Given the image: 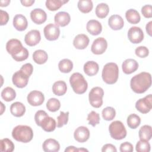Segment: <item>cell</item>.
<instances>
[{
  "label": "cell",
  "instance_id": "6da1fadb",
  "mask_svg": "<svg viewBox=\"0 0 152 152\" xmlns=\"http://www.w3.org/2000/svg\"><path fill=\"white\" fill-rule=\"evenodd\" d=\"M151 85V76L149 72H142L134 75L130 81L131 89L136 93L145 92Z\"/></svg>",
  "mask_w": 152,
  "mask_h": 152
},
{
  "label": "cell",
  "instance_id": "7a4b0ae2",
  "mask_svg": "<svg viewBox=\"0 0 152 152\" xmlns=\"http://www.w3.org/2000/svg\"><path fill=\"white\" fill-rule=\"evenodd\" d=\"M12 137L17 141L27 143L33 139V132L30 126L19 125L12 129Z\"/></svg>",
  "mask_w": 152,
  "mask_h": 152
},
{
  "label": "cell",
  "instance_id": "3957f363",
  "mask_svg": "<svg viewBox=\"0 0 152 152\" xmlns=\"http://www.w3.org/2000/svg\"><path fill=\"white\" fill-rule=\"evenodd\" d=\"M102 77L103 80L107 84H115L119 77V68L114 62L107 63L103 67Z\"/></svg>",
  "mask_w": 152,
  "mask_h": 152
},
{
  "label": "cell",
  "instance_id": "277c9868",
  "mask_svg": "<svg viewBox=\"0 0 152 152\" xmlns=\"http://www.w3.org/2000/svg\"><path fill=\"white\" fill-rule=\"evenodd\" d=\"M69 83L76 94H83L88 88L87 81L83 75L79 72H75L71 75L69 78Z\"/></svg>",
  "mask_w": 152,
  "mask_h": 152
},
{
  "label": "cell",
  "instance_id": "5b68a950",
  "mask_svg": "<svg viewBox=\"0 0 152 152\" xmlns=\"http://www.w3.org/2000/svg\"><path fill=\"white\" fill-rule=\"evenodd\" d=\"M109 131L111 137L116 140H122L126 136V128L120 121L112 122L109 126Z\"/></svg>",
  "mask_w": 152,
  "mask_h": 152
},
{
  "label": "cell",
  "instance_id": "8992f818",
  "mask_svg": "<svg viewBox=\"0 0 152 152\" xmlns=\"http://www.w3.org/2000/svg\"><path fill=\"white\" fill-rule=\"evenodd\" d=\"M104 91L100 87H95L91 88L88 94V99L90 104L95 107L99 108L103 104V97Z\"/></svg>",
  "mask_w": 152,
  "mask_h": 152
},
{
  "label": "cell",
  "instance_id": "52a82bcc",
  "mask_svg": "<svg viewBox=\"0 0 152 152\" xmlns=\"http://www.w3.org/2000/svg\"><path fill=\"white\" fill-rule=\"evenodd\" d=\"M135 107L141 113H148L152 108L151 94H148L144 98L140 99L136 102Z\"/></svg>",
  "mask_w": 152,
  "mask_h": 152
},
{
  "label": "cell",
  "instance_id": "ba28073f",
  "mask_svg": "<svg viewBox=\"0 0 152 152\" xmlns=\"http://www.w3.org/2000/svg\"><path fill=\"white\" fill-rule=\"evenodd\" d=\"M24 48L21 41L17 39H11L6 44V50L12 58L22 52Z\"/></svg>",
  "mask_w": 152,
  "mask_h": 152
},
{
  "label": "cell",
  "instance_id": "9c48e42d",
  "mask_svg": "<svg viewBox=\"0 0 152 152\" xmlns=\"http://www.w3.org/2000/svg\"><path fill=\"white\" fill-rule=\"evenodd\" d=\"M43 33L45 37L47 40L53 41L58 39L59 37L60 34V29L57 25L49 23L45 27Z\"/></svg>",
  "mask_w": 152,
  "mask_h": 152
},
{
  "label": "cell",
  "instance_id": "30bf717a",
  "mask_svg": "<svg viewBox=\"0 0 152 152\" xmlns=\"http://www.w3.org/2000/svg\"><path fill=\"white\" fill-rule=\"evenodd\" d=\"M129 40L134 44L140 43L144 39V33L140 27H131L128 32Z\"/></svg>",
  "mask_w": 152,
  "mask_h": 152
},
{
  "label": "cell",
  "instance_id": "8fae6325",
  "mask_svg": "<svg viewBox=\"0 0 152 152\" xmlns=\"http://www.w3.org/2000/svg\"><path fill=\"white\" fill-rule=\"evenodd\" d=\"M107 47L106 40L102 37H98L93 41L91 46V50L95 55H101L106 51Z\"/></svg>",
  "mask_w": 152,
  "mask_h": 152
},
{
  "label": "cell",
  "instance_id": "7c38bea8",
  "mask_svg": "<svg viewBox=\"0 0 152 152\" xmlns=\"http://www.w3.org/2000/svg\"><path fill=\"white\" fill-rule=\"evenodd\" d=\"M28 76H27L25 73L20 69L13 74L12 77V81L13 84L17 87L22 88L27 85L28 82Z\"/></svg>",
  "mask_w": 152,
  "mask_h": 152
},
{
  "label": "cell",
  "instance_id": "4fadbf2b",
  "mask_svg": "<svg viewBox=\"0 0 152 152\" xmlns=\"http://www.w3.org/2000/svg\"><path fill=\"white\" fill-rule=\"evenodd\" d=\"M28 103L33 106H37L41 105L45 100L43 94L37 90L30 91L27 97Z\"/></svg>",
  "mask_w": 152,
  "mask_h": 152
},
{
  "label": "cell",
  "instance_id": "5bb4252c",
  "mask_svg": "<svg viewBox=\"0 0 152 152\" xmlns=\"http://www.w3.org/2000/svg\"><path fill=\"white\" fill-rule=\"evenodd\" d=\"M41 40L40 33L37 30H31L24 37V42L28 46H34L37 45Z\"/></svg>",
  "mask_w": 152,
  "mask_h": 152
},
{
  "label": "cell",
  "instance_id": "9a60e30c",
  "mask_svg": "<svg viewBox=\"0 0 152 152\" xmlns=\"http://www.w3.org/2000/svg\"><path fill=\"white\" fill-rule=\"evenodd\" d=\"M31 20L37 24H41L45 23L47 19L46 12L41 8H35L30 12Z\"/></svg>",
  "mask_w": 152,
  "mask_h": 152
},
{
  "label": "cell",
  "instance_id": "2e32d148",
  "mask_svg": "<svg viewBox=\"0 0 152 152\" xmlns=\"http://www.w3.org/2000/svg\"><path fill=\"white\" fill-rule=\"evenodd\" d=\"M74 137L75 140L78 142H84L87 141L90 137V131L87 127L81 126L75 130Z\"/></svg>",
  "mask_w": 152,
  "mask_h": 152
},
{
  "label": "cell",
  "instance_id": "e0dca14e",
  "mask_svg": "<svg viewBox=\"0 0 152 152\" xmlns=\"http://www.w3.org/2000/svg\"><path fill=\"white\" fill-rule=\"evenodd\" d=\"M71 20L69 14L65 11H60L55 14L54 17V21L56 25L61 27H65L67 26Z\"/></svg>",
  "mask_w": 152,
  "mask_h": 152
},
{
  "label": "cell",
  "instance_id": "ac0fdd59",
  "mask_svg": "<svg viewBox=\"0 0 152 152\" xmlns=\"http://www.w3.org/2000/svg\"><path fill=\"white\" fill-rule=\"evenodd\" d=\"M89 38L84 34L77 35L73 40V45L77 49H84L89 44Z\"/></svg>",
  "mask_w": 152,
  "mask_h": 152
},
{
  "label": "cell",
  "instance_id": "d6986e66",
  "mask_svg": "<svg viewBox=\"0 0 152 152\" xmlns=\"http://www.w3.org/2000/svg\"><path fill=\"white\" fill-rule=\"evenodd\" d=\"M138 68V64L134 59H127L123 62L122 65V71L126 74H131Z\"/></svg>",
  "mask_w": 152,
  "mask_h": 152
},
{
  "label": "cell",
  "instance_id": "ffe728a7",
  "mask_svg": "<svg viewBox=\"0 0 152 152\" xmlns=\"http://www.w3.org/2000/svg\"><path fill=\"white\" fill-rule=\"evenodd\" d=\"M13 26L18 31L25 30L28 26L27 18L22 14L15 15L13 18Z\"/></svg>",
  "mask_w": 152,
  "mask_h": 152
},
{
  "label": "cell",
  "instance_id": "44dd1931",
  "mask_svg": "<svg viewBox=\"0 0 152 152\" xmlns=\"http://www.w3.org/2000/svg\"><path fill=\"white\" fill-rule=\"evenodd\" d=\"M87 31L93 36H97L102 31V26L101 23L96 20H89L86 26Z\"/></svg>",
  "mask_w": 152,
  "mask_h": 152
},
{
  "label": "cell",
  "instance_id": "7402d4cb",
  "mask_svg": "<svg viewBox=\"0 0 152 152\" xmlns=\"http://www.w3.org/2000/svg\"><path fill=\"white\" fill-rule=\"evenodd\" d=\"M109 27L114 30H119L123 28L124 21L121 16L115 14L111 15L108 20Z\"/></svg>",
  "mask_w": 152,
  "mask_h": 152
},
{
  "label": "cell",
  "instance_id": "603a6c76",
  "mask_svg": "<svg viewBox=\"0 0 152 152\" xmlns=\"http://www.w3.org/2000/svg\"><path fill=\"white\" fill-rule=\"evenodd\" d=\"M42 147L45 152H57L60 149V144L56 140L49 138L43 142Z\"/></svg>",
  "mask_w": 152,
  "mask_h": 152
},
{
  "label": "cell",
  "instance_id": "cb8c5ba5",
  "mask_svg": "<svg viewBox=\"0 0 152 152\" xmlns=\"http://www.w3.org/2000/svg\"><path fill=\"white\" fill-rule=\"evenodd\" d=\"M84 71L88 76H93L97 74L99 66L97 62L90 61L86 62L84 65Z\"/></svg>",
  "mask_w": 152,
  "mask_h": 152
},
{
  "label": "cell",
  "instance_id": "d4e9b609",
  "mask_svg": "<svg viewBox=\"0 0 152 152\" xmlns=\"http://www.w3.org/2000/svg\"><path fill=\"white\" fill-rule=\"evenodd\" d=\"M10 112L13 116L15 117H21L25 113L26 107L22 103L16 102L11 105Z\"/></svg>",
  "mask_w": 152,
  "mask_h": 152
},
{
  "label": "cell",
  "instance_id": "484cf974",
  "mask_svg": "<svg viewBox=\"0 0 152 152\" xmlns=\"http://www.w3.org/2000/svg\"><path fill=\"white\" fill-rule=\"evenodd\" d=\"M67 90V86L65 81H57L52 86V91L56 96H61L64 95Z\"/></svg>",
  "mask_w": 152,
  "mask_h": 152
},
{
  "label": "cell",
  "instance_id": "4316f807",
  "mask_svg": "<svg viewBox=\"0 0 152 152\" xmlns=\"http://www.w3.org/2000/svg\"><path fill=\"white\" fill-rule=\"evenodd\" d=\"M40 126L46 132H52L56 128V123L53 118L48 116L43 120Z\"/></svg>",
  "mask_w": 152,
  "mask_h": 152
},
{
  "label": "cell",
  "instance_id": "83f0119b",
  "mask_svg": "<svg viewBox=\"0 0 152 152\" xmlns=\"http://www.w3.org/2000/svg\"><path fill=\"white\" fill-rule=\"evenodd\" d=\"M138 136L140 140L148 141L152 137L151 126L148 125H143L141 127L138 132Z\"/></svg>",
  "mask_w": 152,
  "mask_h": 152
},
{
  "label": "cell",
  "instance_id": "f1b7e54d",
  "mask_svg": "<svg viewBox=\"0 0 152 152\" xmlns=\"http://www.w3.org/2000/svg\"><path fill=\"white\" fill-rule=\"evenodd\" d=\"M33 61L37 64L42 65L45 64L48 59V53L43 50L39 49L33 52Z\"/></svg>",
  "mask_w": 152,
  "mask_h": 152
},
{
  "label": "cell",
  "instance_id": "f546056e",
  "mask_svg": "<svg viewBox=\"0 0 152 152\" xmlns=\"http://www.w3.org/2000/svg\"><path fill=\"white\" fill-rule=\"evenodd\" d=\"M126 20L131 24H137L140 21L141 17L138 12L134 9H129L125 12Z\"/></svg>",
  "mask_w": 152,
  "mask_h": 152
},
{
  "label": "cell",
  "instance_id": "4dcf8cb0",
  "mask_svg": "<svg viewBox=\"0 0 152 152\" xmlns=\"http://www.w3.org/2000/svg\"><path fill=\"white\" fill-rule=\"evenodd\" d=\"M109 8L106 3H100L96 8V14L100 18H105L109 14Z\"/></svg>",
  "mask_w": 152,
  "mask_h": 152
},
{
  "label": "cell",
  "instance_id": "1f68e13d",
  "mask_svg": "<svg viewBox=\"0 0 152 152\" xmlns=\"http://www.w3.org/2000/svg\"><path fill=\"white\" fill-rule=\"evenodd\" d=\"M58 68L61 72L63 73H69L73 68V63L70 59H64L59 62Z\"/></svg>",
  "mask_w": 152,
  "mask_h": 152
},
{
  "label": "cell",
  "instance_id": "d6a6232c",
  "mask_svg": "<svg viewBox=\"0 0 152 152\" xmlns=\"http://www.w3.org/2000/svg\"><path fill=\"white\" fill-rule=\"evenodd\" d=\"M68 1L64 0H47L45 5L48 10L54 11L59 9L65 3H66Z\"/></svg>",
  "mask_w": 152,
  "mask_h": 152
},
{
  "label": "cell",
  "instance_id": "836d02e7",
  "mask_svg": "<svg viewBox=\"0 0 152 152\" xmlns=\"http://www.w3.org/2000/svg\"><path fill=\"white\" fill-rule=\"evenodd\" d=\"M77 5L79 10L83 13H88L93 7V2L90 0H80Z\"/></svg>",
  "mask_w": 152,
  "mask_h": 152
},
{
  "label": "cell",
  "instance_id": "e575fe53",
  "mask_svg": "<svg viewBox=\"0 0 152 152\" xmlns=\"http://www.w3.org/2000/svg\"><path fill=\"white\" fill-rule=\"evenodd\" d=\"M2 98L6 102H11L16 97V93L15 90L10 87H7L4 88L1 92Z\"/></svg>",
  "mask_w": 152,
  "mask_h": 152
},
{
  "label": "cell",
  "instance_id": "d590c367",
  "mask_svg": "<svg viewBox=\"0 0 152 152\" xmlns=\"http://www.w3.org/2000/svg\"><path fill=\"white\" fill-rule=\"evenodd\" d=\"M14 150V144L8 138H4L0 141V150L2 152H12Z\"/></svg>",
  "mask_w": 152,
  "mask_h": 152
},
{
  "label": "cell",
  "instance_id": "8d00e7d4",
  "mask_svg": "<svg viewBox=\"0 0 152 152\" xmlns=\"http://www.w3.org/2000/svg\"><path fill=\"white\" fill-rule=\"evenodd\" d=\"M141 123L139 116L135 113L129 115L127 118V125L131 129H136Z\"/></svg>",
  "mask_w": 152,
  "mask_h": 152
},
{
  "label": "cell",
  "instance_id": "74e56055",
  "mask_svg": "<svg viewBox=\"0 0 152 152\" xmlns=\"http://www.w3.org/2000/svg\"><path fill=\"white\" fill-rule=\"evenodd\" d=\"M60 107L61 103L59 100L56 98H50L46 103V107L50 112H56L59 109Z\"/></svg>",
  "mask_w": 152,
  "mask_h": 152
},
{
  "label": "cell",
  "instance_id": "f35d334b",
  "mask_svg": "<svg viewBox=\"0 0 152 152\" xmlns=\"http://www.w3.org/2000/svg\"><path fill=\"white\" fill-rule=\"evenodd\" d=\"M102 116L106 121H109L113 120L116 116L115 109L110 106L104 108L102 110Z\"/></svg>",
  "mask_w": 152,
  "mask_h": 152
},
{
  "label": "cell",
  "instance_id": "ab89813d",
  "mask_svg": "<svg viewBox=\"0 0 152 152\" xmlns=\"http://www.w3.org/2000/svg\"><path fill=\"white\" fill-rule=\"evenodd\" d=\"M135 149L138 152H149L150 151V144L147 141L140 140L136 144Z\"/></svg>",
  "mask_w": 152,
  "mask_h": 152
},
{
  "label": "cell",
  "instance_id": "60d3db41",
  "mask_svg": "<svg viewBox=\"0 0 152 152\" xmlns=\"http://www.w3.org/2000/svg\"><path fill=\"white\" fill-rule=\"evenodd\" d=\"M87 119L88 121V124L92 125L93 126H95L100 122L99 114L95 111H91L88 114Z\"/></svg>",
  "mask_w": 152,
  "mask_h": 152
},
{
  "label": "cell",
  "instance_id": "b9f144b4",
  "mask_svg": "<svg viewBox=\"0 0 152 152\" xmlns=\"http://www.w3.org/2000/svg\"><path fill=\"white\" fill-rule=\"evenodd\" d=\"M68 117L69 112H64L61 111L60 112V115L57 117V127L61 128L64 125H66L68 121Z\"/></svg>",
  "mask_w": 152,
  "mask_h": 152
},
{
  "label": "cell",
  "instance_id": "7bdbcfd3",
  "mask_svg": "<svg viewBox=\"0 0 152 152\" xmlns=\"http://www.w3.org/2000/svg\"><path fill=\"white\" fill-rule=\"evenodd\" d=\"M47 116H48V115L45 110H40L37 111L34 115V120H35L36 124L38 126H40L42 122Z\"/></svg>",
  "mask_w": 152,
  "mask_h": 152
},
{
  "label": "cell",
  "instance_id": "ee69618b",
  "mask_svg": "<svg viewBox=\"0 0 152 152\" xmlns=\"http://www.w3.org/2000/svg\"><path fill=\"white\" fill-rule=\"evenodd\" d=\"M135 55L140 58H145L149 54V50L145 46H140L135 49Z\"/></svg>",
  "mask_w": 152,
  "mask_h": 152
},
{
  "label": "cell",
  "instance_id": "f6af8a7d",
  "mask_svg": "<svg viewBox=\"0 0 152 152\" xmlns=\"http://www.w3.org/2000/svg\"><path fill=\"white\" fill-rule=\"evenodd\" d=\"M141 13L145 18L152 17V7L151 5H145L141 8Z\"/></svg>",
  "mask_w": 152,
  "mask_h": 152
},
{
  "label": "cell",
  "instance_id": "bcb514c9",
  "mask_svg": "<svg viewBox=\"0 0 152 152\" xmlns=\"http://www.w3.org/2000/svg\"><path fill=\"white\" fill-rule=\"evenodd\" d=\"M20 70L25 73L27 76L30 77L33 71V66L30 63H27L21 66Z\"/></svg>",
  "mask_w": 152,
  "mask_h": 152
},
{
  "label": "cell",
  "instance_id": "7dc6e473",
  "mask_svg": "<svg viewBox=\"0 0 152 152\" xmlns=\"http://www.w3.org/2000/svg\"><path fill=\"white\" fill-rule=\"evenodd\" d=\"M133 150L132 144L129 142H124L120 145L119 150L121 152H132Z\"/></svg>",
  "mask_w": 152,
  "mask_h": 152
},
{
  "label": "cell",
  "instance_id": "c3c4849f",
  "mask_svg": "<svg viewBox=\"0 0 152 152\" xmlns=\"http://www.w3.org/2000/svg\"><path fill=\"white\" fill-rule=\"evenodd\" d=\"M1 12V22H0V25L1 26H4L5 25L9 20V15L8 14L2 10L0 11Z\"/></svg>",
  "mask_w": 152,
  "mask_h": 152
},
{
  "label": "cell",
  "instance_id": "681fc988",
  "mask_svg": "<svg viewBox=\"0 0 152 152\" xmlns=\"http://www.w3.org/2000/svg\"><path fill=\"white\" fill-rule=\"evenodd\" d=\"M102 152H110V151H117V150L115 145L112 144H106L104 145L102 148Z\"/></svg>",
  "mask_w": 152,
  "mask_h": 152
},
{
  "label": "cell",
  "instance_id": "f907efd6",
  "mask_svg": "<svg viewBox=\"0 0 152 152\" xmlns=\"http://www.w3.org/2000/svg\"><path fill=\"white\" fill-rule=\"evenodd\" d=\"M21 3L23 6L25 7H30L34 3V0H24L21 1Z\"/></svg>",
  "mask_w": 152,
  "mask_h": 152
},
{
  "label": "cell",
  "instance_id": "816d5d0a",
  "mask_svg": "<svg viewBox=\"0 0 152 152\" xmlns=\"http://www.w3.org/2000/svg\"><path fill=\"white\" fill-rule=\"evenodd\" d=\"M152 21H150L148 22L147 25H146V27H145V30H146V31L147 33H148V34L150 36H152V30H151V27H152Z\"/></svg>",
  "mask_w": 152,
  "mask_h": 152
},
{
  "label": "cell",
  "instance_id": "f5cc1de1",
  "mask_svg": "<svg viewBox=\"0 0 152 152\" xmlns=\"http://www.w3.org/2000/svg\"><path fill=\"white\" fill-rule=\"evenodd\" d=\"M73 152V151H78V148L75 147L74 146H69L66 147L65 150V152Z\"/></svg>",
  "mask_w": 152,
  "mask_h": 152
},
{
  "label": "cell",
  "instance_id": "db71d44e",
  "mask_svg": "<svg viewBox=\"0 0 152 152\" xmlns=\"http://www.w3.org/2000/svg\"><path fill=\"white\" fill-rule=\"evenodd\" d=\"M10 0H1L0 1V6L3 7H7L8 5V4L10 3Z\"/></svg>",
  "mask_w": 152,
  "mask_h": 152
},
{
  "label": "cell",
  "instance_id": "11a10c76",
  "mask_svg": "<svg viewBox=\"0 0 152 152\" xmlns=\"http://www.w3.org/2000/svg\"><path fill=\"white\" fill-rule=\"evenodd\" d=\"M1 115H2L4 111L5 110V106L4 105V104L1 102Z\"/></svg>",
  "mask_w": 152,
  "mask_h": 152
},
{
  "label": "cell",
  "instance_id": "9f6ffc18",
  "mask_svg": "<svg viewBox=\"0 0 152 152\" xmlns=\"http://www.w3.org/2000/svg\"><path fill=\"white\" fill-rule=\"evenodd\" d=\"M78 151H81H81H88V150L86 148H78Z\"/></svg>",
  "mask_w": 152,
  "mask_h": 152
}]
</instances>
